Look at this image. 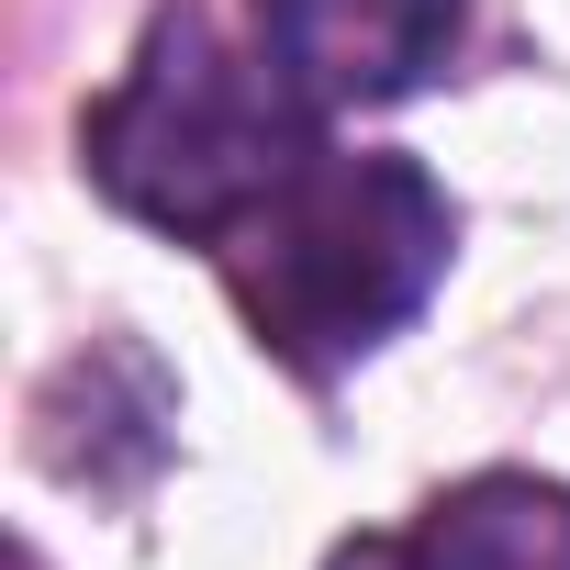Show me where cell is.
<instances>
[{
	"mask_svg": "<svg viewBox=\"0 0 570 570\" xmlns=\"http://www.w3.org/2000/svg\"><path fill=\"white\" fill-rule=\"evenodd\" d=\"M448 246L459 213L414 157L314 146L213 257L257 347H279L292 370H347L448 279Z\"/></svg>",
	"mask_w": 570,
	"mask_h": 570,
	"instance_id": "1",
	"label": "cell"
},
{
	"mask_svg": "<svg viewBox=\"0 0 570 570\" xmlns=\"http://www.w3.org/2000/svg\"><path fill=\"white\" fill-rule=\"evenodd\" d=\"M79 146H90V179L135 224H157L179 246H224L279 179L325 146V112L268 68V46L235 57L179 0V12L146 23L135 68L101 90V112L79 124Z\"/></svg>",
	"mask_w": 570,
	"mask_h": 570,
	"instance_id": "2",
	"label": "cell"
},
{
	"mask_svg": "<svg viewBox=\"0 0 570 570\" xmlns=\"http://www.w3.org/2000/svg\"><path fill=\"white\" fill-rule=\"evenodd\" d=\"M257 46L314 112H370L448 68L459 0H257Z\"/></svg>",
	"mask_w": 570,
	"mask_h": 570,
	"instance_id": "3",
	"label": "cell"
},
{
	"mask_svg": "<svg viewBox=\"0 0 570 570\" xmlns=\"http://www.w3.org/2000/svg\"><path fill=\"white\" fill-rule=\"evenodd\" d=\"M325 570H570V481L481 470V481L436 492L414 525L336 548Z\"/></svg>",
	"mask_w": 570,
	"mask_h": 570,
	"instance_id": "4",
	"label": "cell"
}]
</instances>
